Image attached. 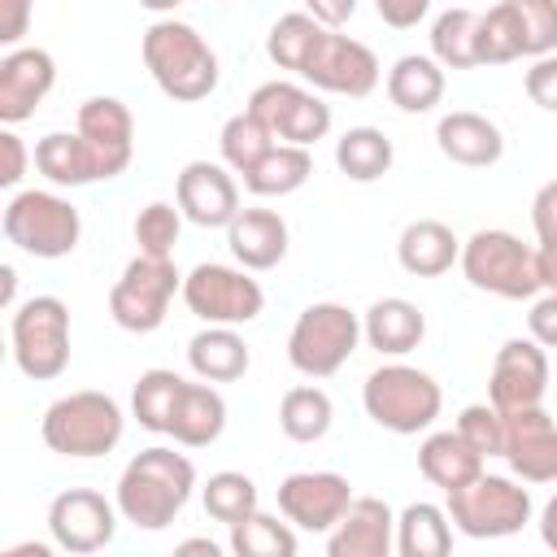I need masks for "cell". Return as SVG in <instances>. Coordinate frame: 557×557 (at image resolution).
<instances>
[{
    "label": "cell",
    "mask_w": 557,
    "mask_h": 557,
    "mask_svg": "<svg viewBox=\"0 0 557 557\" xmlns=\"http://www.w3.org/2000/svg\"><path fill=\"white\" fill-rule=\"evenodd\" d=\"M226 431V396L213 383H187L170 418V440L183 448H209Z\"/></svg>",
    "instance_id": "83f0119b"
},
{
    "label": "cell",
    "mask_w": 557,
    "mask_h": 557,
    "mask_svg": "<svg viewBox=\"0 0 557 557\" xmlns=\"http://www.w3.org/2000/svg\"><path fill=\"white\" fill-rule=\"evenodd\" d=\"M461 274L474 292L500 296V300H535L544 292L535 248L522 244L513 231L483 226L461 244Z\"/></svg>",
    "instance_id": "5b68a950"
},
{
    "label": "cell",
    "mask_w": 557,
    "mask_h": 557,
    "mask_svg": "<svg viewBox=\"0 0 557 557\" xmlns=\"http://www.w3.org/2000/svg\"><path fill=\"white\" fill-rule=\"evenodd\" d=\"M305 83H313L318 91H331V96H370L383 78L379 70V57L370 44L352 39V35H339V30H326L309 57V65L300 70Z\"/></svg>",
    "instance_id": "2e32d148"
},
{
    "label": "cell",
    "mask_w": 557,
    "mask_h": 557,
    "mask_svg": "<svg viewBox=\"0 0 557 557\" xmlns=\"http://www.w3.org/2000/svg\"><path fill=\"white\" fill-rule=\"evenodd\" d=\"M4 239L13 248H22L26 257L57 261V257H70L78 248L83 218L65 196L44 191V187H26V191H13L4 205Z\"/></svg>",
    "instance_id": "52a82bcc"
},
{
    "label": "cell",
    "mask_w": 557,
    "mask_h": 557,
    "mask_svg": "<svg viewBox=\"0 0 557 557\" xmlns=\"http://www.w3.org/2000/svg\"><path fill=\"white\" fill-rule=\"evenodd\" d=\"M522 57L518 0H500L479 13V65H505Z\"/></svg>",
    "instance_id": "f35d334b"
},
{
    "label": "cell",
    "mask_w": 557,
    "mask_h": 557,
    "mask_svg": "<svg viewBox=\"0 0 557 557\" xmlns=\"http://www.w3.org/2000/svg\"><path fill=\"white\" fill-rule=\"evenodd\" d=\"M531 226H535V261L544 292H557V178H548L531 200Z\"/></svg>",
    "instance_id": "7bdbcfd3"
},
{
    "label": "cell",
    "mask_w": 557,
    "mask_h": 557,
    "mask_svg": "<svg viewBox=\"0 0 557 557\" xmlns=\"http://www.w3.org/2000/svg\"><path fill=\"white\" fill-rule=\"evenodd\" d=\"M196 492V466L187 453H174L165 444H152L144 453H135L113 487V505L117 513L139 527V531H165L183 505Z\"/></svg>",
    "instance_id": "6da1fadb"
},
{
    "label": "cell",
    "mask_w": 557,
    "mask_h": 557,
    "mask_svg": "<svg viewBox=\"0 0 557 557\" xmlns=\"http://www.w3.org/2000/svg\"><path fill=\"white\" fill-rule=\"evenodd\" d=\"M287 222L274 209H239V218L226 226V248L239 261V270H274L287 257Z\"/></svg>",
    "instance_id": "603a6c76"
},
{
    "label": "cell",
    "mask_w": 557,
    "mask_h": 557,
    "mask_svg": "<svg viewBox=\"0 0 557 557\" xmlns=\"http://www.w3.org/2000/svg\"><path fill=\"white\" fill-rule=\"evenodd\" d=\"M335 422V405L318 383H296L278 400V431L292 444H318Z\"/></svg>",
    "instance_id": "1f68e13d"
},
{
    "label": "cell",
    "mask_w": 557,
    "mask_h": 557,
    "mask_svg": "<svg viewBox=\"0 0 557 557\" xmlns=\"http://www.w3.org/2000/svg\"><path fill=\"white\" fill-rule=\"evenodd\" d=\"M74 135L83 139V148L96 165V183L117 178L135 157V117L117 96L83 100L74 113Z\"/></svg>",
    "instance_id": "5bb4252c"
},
{
    "label": "cell",
    "mask_w": 557,
    "mask_h": 557,
    "mask_svg": "<svg viewBox=\"0 0 557 557\" xmlns=\"http://www.w3.org/2000/svg\"><path fill=\"white\" fill-rule=\"evenodd\" d=\"M448 522L453 531L470 535V540H505L518 535L531 522V492L509 479V474H479L466 487L448 492Z\"/></svg>",
    "instance_id": "9c48e42d"
},
{
    "label": "cell",
    "mask_w": 557,
    "mask_h": 557,
    "mask_svg": "<svg viewBox=\"0 0 557 557\" xmlns=\"http://www.w3.org/2000/svg\"><path fill=\"white\" fill-rule=\"evenodd\" d=\"M505 461L518 483H557V422L544 405L505 413Z\"/></svg>",
    "instance_id": "d6986e66"
},
{
    "label": "cell",
    "mask_w": 557,
    "mask_h": 557,
    "mask_svg": "<svg viewBox=\"0 0 557 557\" xmlns=\"http://www.w3.org/2000/svg\"><path fill=\"white\" fill-rule=\"evenodd\" d=\"M174 205L196 226H231L239 218V183L222 161H187L174 178Z\"/></svg>",
    "instance_id": "ac0fdd59"
},
{
    "label": "cell",
    "mask_w": 557,
    "mask_h": 557,
    "mask_svg": "<svg viewBox=\"0 0 557 557\" xmlns=\"http://www.w3.org/2000/svg\"><path fill=\"white\" fill-rule=\"evenodd\" d=\"M274 144H278V139H274V135H270V131H265L248 109H244V113H235V117H226V122H222V135H218L222 165H226L231 174H239V178H244V174H248V170H252V165H257Z\"/></svg>",
    "instance_id": "ab89813d"
},
{
    "label": "cell",
    "mask_w": 557,
    "mask_h": 557,
    "mask_svg": "<svg viewBox=\"0 0 557 557\" xmlns=\"http://www.w3.org/2000/svg\"><path fill=\"white\" fill-rule=\"evenodd\" d=\"M418 470H422L426 483L444 487V496H448V492H457V487H466L470 479L483 474V457L457 431H431L418 444Z\"/></svg>",
    "instance_id": "f1b7e54d"
},
{
    "label": "cell",
    "mask_w": 557,
    "mask_h": 557,
    "mask_svg": "<svg viewBox=\"0 0 557 557\" xmlns=\"http://www.w3.org/2000/svg\"><path fill=\"white\" fill-rule=\"evenodd\" d=\"M361 339L383 357H405L426 339V313L405 296H383L361 313Z\"/></svg>",
    "instance_id": "d4e9b609"
},
{
    "label": "cell",
    "mask_w": 557,
    "mask_h": 557,
    "mask_svg": "<svg viewBox=\"0 0 557 557\" xmlns=\"http://www.w3.org/2000/svg\"><path fill=\"white\" fill-rule=\"evenodd\" d=\"M30 161H35V152H26V144L13 126H4L0 131V187H17Z\"/></svg>",
    "instance_id": "7dc6e473"
},
{
    "label": "cell",
    "mask_w": 557,
    "mask_h": 557,
    "mask_svg": "<svg viewBox=\"0 0 557 557\" xmlns=\"http://www.w3.org/2000/svg\"><path fill=\"white\" fill-rule=\"evenodd\" d=\"M426 0H379V17L387 22V26H396V30H409V26H418L422 17H426Z\"/></svg>",
    "instance_id": "f907efd6"
},
{
    "label": "cell",
    "mask_w": 557,
    "mask_h": 557,
    "mask_svg": "<svg viewBox=\"0 0 557 557\" xmlns=\"http://www.w3.org/2000/svg\"><path fill=\"white\" fill-rule=\"evenodd\" d=\"M431 57L444 70H474L479 65V9H444L431 22Z\"/></svg>",
    "instance_id": "d6a6232c"
},
{
    "label": "cell",
    "mask_w": 557,
    "mask_h": 557,
    "mask_svg": "<svg viewBox=\"0 0 557 557\" xmlns=\"http://www.w3.org/2000/svg\"><path fill=\"white\" fill-rule=\"evenodd\" d=\"M396 261L413 278H440L461 261V239L440 218H418L396 239Z\"/></svg>",
    "instance_id": "cb8c5ba5"
},
{
    "label": "cell",
    "mask_w": 557,
    "mask_h": 557,
    "mask_svg": "<svg viewBox=\"0 0 557 557\" xmlns=\"http://www.w3.org/2000/svg\"><path fill=\"white\" fill-rule=\"evenodd\" d=\"M30 26V0H0V44L13 52V44Z\"/></svg>",
    "instance_id": "681fc988"
},
{
    "label": "cell",
    "mask_w": 557,
    "mask_h": 557,
    "mask_svg": "<svg viewBox=\"0 0 557 557\" xmlns=\"http://www.w3.org/2000/svg\"><path fill=\"white\" fill-rule=\"evenodd\" d=\"M313 174V152L309 148H292V144H274L248 174H244V187L252 196H292L309 183Z\"/></svg>",
    "instance_id": "e575fe53"
},
{
    "label": "cell",
    "mask_w": 557,
    "mask_h": 557,
    "mask_svg": "<svg viewBox=\"0 0 557 557\" xmlns=\"http://www.w3.org/2000/svg\"><path fill=\"white\" fill-rule=\"evenodd\" d=\"M305 13H309L318 26L339 30V26H344V22L357 13V0H335V4H331V0H309V9H305Z\"/></svg>",
    "instance_id": "816d5d0a"
},
{
    "label": "cell",
    "mask_w": 557,
    "mask_h": 557,
    "mask_svg": "<svg viewBox=\"0 0 557 557\" xmlns=\"http://www.w3.org/2000/svg\"><path fill=\"white\" fill-rule=\"evenodd\" d=\"M483 461L487 457H505V413L496 409V405H466L461 413H457V426H453Z\"/></svg>",
    "instance_id": "ee69618b"
},
{
    "label": "cell",
    "mask_w": 557,
    "mask_h": 557,
    "mask_svg": "<svg viewBox=\"0 0 557 557\" xmlns=\"http://www.w3.org/2000/svg\"><path fill=\"white\" fill-rule=\"evenodd\" d=\"M35 170L52 183V187H87L96 183V165L83 148V139L74 131H48L35 144Z\"/></svg>",
    "instance_id": "836d02e7"
},
{
    "label": "cell",
    "mask_w": 557,
    "mask_h": 557,
    "mask_svg": "<svg viewBox=\"0 0 557 557\" xmlns=\"http://www.w3.org/2000/svg\"><path fill=\"white\" fill-rule=\"evenodd\" d=\"M174 296H183V274L174 257L135 252L117 274V283L109 287V318L131 335H148L165 322Z\"/></svg>",
    "instance_id": "30bf717a"
},
{
    "label": "cell",
    "mask_w": 557,
    "mask_h": 557,
    "mask_svg": "<svg viewBox=\"0 0 557 557\" xmlns=\"http://www.w3.org/2000/svg\"><path fill=\"white\" fill-rule=\"evenodd\" d=\"M231 557H296V527L278 513H252L231 527Z\"/></svg>",
    "instance_id": "74e56055"
},
{
    "label": "cell",
    "mask_w": 557,
    "mask_h": 557,
    "mask_svg": "<svg viewBox=\"0 0 557 557\" xmlns=\"http://www.w3.org/2000/svg\"><path fill=\"white\" fill-rule=\"evenodd\" d=\"M278 144H292V148H313L318 139H326V131H331V104L318 96V91H309V87H300V83H292V78H270V83H261L252 96H248V104H244Z\"/></svg>",
    "instance_id": "7c38bea8"
},
{
    "label": "cell",
    "mask_w": 557,
    "mask_h": 557,
    "mask_svg": "<svg viewBox=\"0 0 557 557\" xmlns=\"http://www.w3.org/2000/svg\"><path fill=\"white\" fill-rule=\"evenodd\" d=\"M131 231H135V244H139L144 257H174V244L183 235V213L170 200H148L135 213Z\"/></svg>",
    "instance_id": "b9f144b4"
},
{
    "label": "cell",
    "mask_w": 557,
    "mask_h": 557,
    "mask_svg": "<svg viewBox=\"0 0 557 557\" xmlns=\"http://www.w3.org/2000/svg\"><path fill=\"white\" fill-rule=\"evenodd\" d=\"M183 305L205 322V326H248L265 309L261 283L222 261H200L191 274H183Z\"/></svg>",
    "instance_id": "8fae6325"
},
{
    "label": "cell",
    "mask_w": 557,
    "mask_h": 557,
    "mask_svg": "<svg viewBox=\"0 0 557 557\" xmlns=\"http://www.w3.org/2000/svg\"><path fill=\"white\" fill-rule=\"evenodd\" d=\"M170 557H226V553H222V544H213L209 535H187L183 544H174Z\"/></svg>",
    "instance_id": "f5cc1de1"
},
{
    "label": "cell",
    "mask_w": 557,
    "mask_h": 557,
    "mask_svg": "<svg viewBox=\"0 0 557 557\" xmlns=\"http://www.w3.org/2000/svg\"><path fill=\"white\" fill-rule=\"evenodd\" d=\"M326 557H396V513L383 496H357L326 535Z\"/></svg>",
    "instance_id": "44dd1931"
},
{
    "label": "cell",
    "mask_w": 557,
    "mask_h": 557,
    "mask_svg": "<svg viewBox=\"0 0 557 557\" xmlns=\"http://www.w3.org/2000/svg\"><path fill=\"white\" fill-rule=\"evenodd\" d=\"M187 366L200 383H235L248 374L252 352L235 326H200L187 339Z\"/></svg>",
    "instance_id": "484cf974"
},
{
    "label": "cell",
    "mask_w": 557,
    "mask_h": 557,
    "mask_svg": "<svg viewBox=\"0 0 557 557\" xmlns=\"http://www.w3.org/2000/svg\"><path fill=\"white\" fill-rule=\"evenodd\" d=\"M13 292H17V274H13V265H0V300H4V309H9V313L17 309Z\"/></svg>",
    "instance_id": "9f6ffc18"
},
{
    "label": "cell",
    "mask_w": 557,
    "mask_h": 557,
    "mask_svg": "<svg viewBox=\"0 0 557 557\" xmlns=\"http://www.w3.org/2000/svg\"><path fill=\"white\" fill-rule=\"evenodd\" d=\"M453 553V522L444 505L413 500L396 513V557H448Z\"/></svg>",
    "instance_id": "f546056e"
},
{
    "label": "cell",
    "mask_w": 557,
    "mask_h": 557,
    "mask_svg": "<svg viewBox=\"0 0 557 557\" xmlns=\"http://www.w3.org/2000/svg\"><path fill=\"white\" fill-rule=\"evenodd\" d=\"M200 500H205V513L213 522L235 527V522H244V518L257 513V483L244 470H218L200 487Z\"/></svg>",
    "instance_id": "60d3db41"
},
{
    "label": "cell",
    "mask_w": 557,
    "mask_h": 557,
    "mask_svg": "<svg viewBox=\"0 0 557 557\" xmlns=\"http://www.w3.org/2000/svg\"><path fill=\"white\" fill-rule=\"evenodd\" d=\"M57 83V61L48 48H13L0 57V122L17 126L35 117Z\"/></svg>",
    "instance_id": "ffe728a7"
},
{
    "label": "cell",
    "mask_w": 557,
    "mask_h": 557,
    "mask_svg": "<svg viewBox=\"0 0 557 557\" xmlns=\"http://www.w3.org/2000/svg\"><path fill=\"white\" fill-rule=\"evenodd\" d=\"M139 52H144V65H148L152 83L161 87V96H170L178 104H196L218 91V78H222L218 52L191 22H178V17L148 22Z\"/></svg>",
    "instance_id": "7a4b0ae2"
},
{
    "label": "cell",
    "mask_w": 557,
    "mask_h": 557,
    "mask_svg": "<svg viewBox=\"0 0 557 557\" xmlns=\"http://www.w3.org/2000/svg\"><path fill=\"white\" fill-rule=\"evenodd\" d=\"M9 339H13V366L35 379L52 383L70 366V305L61 296H26L9 313Z\"/></svg>",
    "instance_id": "ba28073f"
},
{
    "label": "cell",
    "mask_w": 557,
    "mask_h": 557,
    "mask_svg": "<svg viewBox=\"0 0 557 557\" xmlns=\"http://www.w3.org/2000/svg\"><path fill=\"white\" fill-rule=\"evenodd\" d=\"M352 500H357L352 483L335 470H296L278 483V513L296 531H313V535H331Z\"/></svg>",
    "instance_id": "9a60e30c"
},
{
    "label": "cell",
    "mask_w": 557,
    "mask_h": 557,
    "mask_svg": "<svg viewBox=\"0 0 557 557\" xmlns=\"http://www.w3.org/2000/svg\"><path fill=\"white\" fill-rule=\"evenodd\" d=\"M361 344V318L339 300H313L287 331V361L305 379H331Z\"/></svg>",
    "instance_id": "8992f818"
},
{
    "label": "cell",
    "mask_w": 557,
    "mask_h": 557,
    "mask_svg": "<svg viewBox=\"0 0 557 557\" xmlns=\"http://www.w3.org/2000/svg\"><path fill=\"white\" fill-rule=\"evenodd\" d=\"M361 405L366 418L392 435H422L444 409V392L435 374L409 366V361H387L366 374L361 383Z\"/></svg>",
    "instance_id": "277c9868"
},
{
    "label": "cell",
    "mask_w": 557,
    "mask_h": 557,
    "mask_svg": "<svg viewBox=\"0 0 557 557\" xmlns=\"http://www.w3.org/2000/svg\"><path fill=\"white\" fill-rule=\"evenodd\" d=\"M392 161H396V148L379 126H348L335 139V165L352 183H379L392 170Z\"/></svg>",
    "instance_id": "4dcf8cb0"
},
{
    "label": "cell",
    "mask_w": 557,
    "mask_h": 557,
    "mask_svg": "<svg viewBox=\"0 0 557 557\" xmlns=\"http://www.w3.org/2000/svg\"><path fill=\"white\" fill-rule=\"evenodd\" d=\"M122 431H126L122 405L109 392H96V387L57 396L44 409V422H39L44 444L52 453H61V457H74V461L113 453L122 444Z\"/></svg>",
    "instance_id": "3957f363"
},
{
    "label": "cell",
    "mask_w": 557,
    "mask_h": 557,
    "mask_svg": "<svg viewBox=\"0 0 557 557\" xmlns=\"http://www.w3.org/2000/svg\"><path fill=\"white\" fill-rule=\"evenodd\" d=\"M0 557H57V553H52V544H44V540H22V544L4 548Z\"/></svg>",
    "instance_id": "11a10c76"
},
{
    "label": "cell",
    "mask_w": 557,
    "mask_h": 557,
    "mask_svg": "<svg viewBox=\"0 0 557 557\" xmlns=\"http://www.w3.org/2000/svg\"><path fill=\"white\" fill-rule=\"evenodd\" d=\"M522 22V57L540 61L557 52V0H518Z\"/></svg>",
    "instance_id": "f6af8a7d"
},
{
    "label": "cell",
    "mask_w": 557,
    "mask_h": 557,
    "mask_svg": "<svg viewBox=\"0 0 557 557\" xmlns=\"http://www.w3.org/2000/svg\"><path fill=\"white\" fill-rule=\"evenodd\" d=\"M183 387H187V379L174 374V370H161V366L144 370L135 379V392H131V413L139 418V426L152 431V435H170V418L178 409Z\"/></svg>",
    "instance_id": "d590c367"
},
{
    "label": "cell",
    "mask_w": 557,
    "mask_h": 557,
    "mask_svg": "<svg viewBox=\"0 0 557 557\" xmlns=\"http://www.w3.org/2000/svg\"><path fill=\"white\" fill-rule=\"evenodd\" d=\"M548 392V352L531 335H513L496 348L492 357V379H487V405L500 413L513 409H535Z\"/></svg>",
    "instance_id": "e0dca14e"
},
{
    "label": "cell",
    "mask_w": 557,
    "mask_h": 557,
    "mask_svg": "<svg viewBox=\"0 0 557 557\" xmlns=\"http://www.w3.org/2000/svg\"><path fill=\"white\" fill-rule=\"evenodd\" d=\"M117 505L104 500L100 492L91 487H65L52 496L48 505V535L61 553L70 557H87V553H100L109 548L113 531H117Z\"/></svg>",
    "instance_id": "4fadbf2b"
},
{
    "label": "cell",
    "mask_w": 557,
    "mask_h": 557,
    "mask_svg": "<svg viewBox=\"0 0 557 557\" xmlns=\"http://www.w3.org/2000/svg\"><path fill=\"white\" fill-rule=\"evenodd\" d=\"M444 65L431 52H405L387 70V100L400 113H431L444 100Z\"/></svg>",
    "instance_id": "4316f807"
},
{
    "label": "cell",
    "mask_w": 557,
    "mask_h": 557,
    "mask_svg": "<svg viewBox=\"0 0 557 557\" xmlns=\"http://www.w3.org/2000/svg\"><path fill=\"white\" fill-rule=\"evenodd\" d=\"M322 35H326V26H318L305 9H292V13H283V17L270 26L265 52H270V61H274L278 70L300 74V70L309 65V57H313V48H318Z\"/></svg>",
    "instance_id": "8d00e7d4"
},
{
    "label": "cell",
    "mask_w": 557,
    "mask_h": 557,
    "mask_svg": "<svg viewBox=\"0 0 557 557\" xmlns=\"http://www.w3.org/2000/svg\"><path fill=\"white\" fill-rule=\"evenodd\" d=\"M522 87H527L531 104H540V109L557 113V52H553V57L531 61V65H527V74H522Z\"/></svg>",
    "instance_id": "bcb514c9"
},
{
    "label": "cell",
    "mask_w": 557,
    "mask_h": 557,
    "mask_svg": "<svg viewBox=\"0 0 557 557\" xmlns=\"http://www.w3.org/2000/svg\"><path fill=\"white\" fill-rule=\"evenodd\" d=\"M540 540H544L548 553H557V492H553V500L540 509Z\"/></svg>",
    "instance_id": "db71d44e"
},
{
    "label": "cell",
    "mask_w": 557,
    "mask_h": 557,
    "mask_svg": "<svg viewBox=\"0 0 557 557\" xmlns=\"http://www.w3.org/2000/svg\"><path fill=\"white\" fill-rule=\"evenodd\" d=\"M527 335L540 348H557V292H540L527 313Z\"/></svg>",
    "instance_id": "c3c4849f"
},
{
    "label": "cell",
    "mask_w": 557,
    "mask_h": 557,
    "mask_svg": "<svg viewBox=\"0 0 557 557\" xmlns=\"http://www.w3.org/2000/svg\"><path fill=\"white\" fill-rule=\"evenodd\" d=\"M435 144L453 165L466 170H487L505 157V135L492 117L474 113V109H453L435 122Z\"/></svg>",
    "instance_id": "7402d4cb"
}]
</instances>
